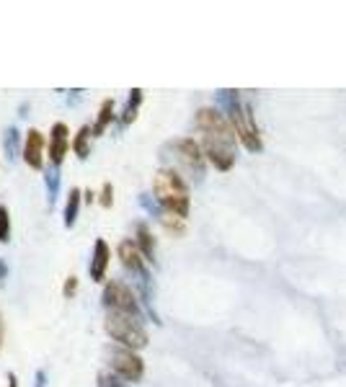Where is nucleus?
Returning <instances> with one entry per match:
<instances>
[{
  "label": "nucleus",
  "mask_w": 346,
  "mask_h": 387,
  "mask_svg": "<svg viewBox=\"0 0 346 387\" xmlns=\"http://www.w3.org/2000/svg\"><path fill=\"white\" fill-rule=\"evenodd\" d=\"M202 150L220 171H230L236 163V132L218 108H202L197 114Z\"/></svg>",
  "instance_id": "nucleus-1"
},
{
  "label": "nucleus",
  "mask_w": 346,
  "mask_h": 387,
  "mask_svg": "<svg viewBox=\"0 0 346 387\" xmlns=\"http://www.w3.org/2000/svg\"><path fill=\"white\" fill-rule=\"evenodd\" d=\"M153 191L155 199L163 204V209L178 217H186L189 212V189L184 178L173 171V168H163L153 178Z\"/></svg>",
  "instance_id": "nucleus-2"
},
{
  "label": "nucleus",
  "mask_w": 346,
  "mask_h": 387,
  "mask_svg": "<svg viewBox=\"0 0 346 387\" xmlns=\"http://www.w3.org/2000/svg\"><path fill=\"white\" fill-rule=\"evenodd\" d=\"M104 328L109 333L111 339L122 343L124 348H132V351H140V348L148 346V330L142 328L140 318L135 315H124V312H111L104 320Z\"/></svg>",
  "instance_id": "nucleus-3"
},
{
  "label": "nucleus",
  "mask_w": 346,
  "mask_h": 387,
  "mask_svg": "<svg viewBox=\"0 0 346 387\" xmlns=\"http://www.w3.org/2000/svg\"><path fill=\"white\" fill-rule=\"evenodd\" d=\"M230 126H233L236 137L248 147V150H251V153L261 150V137H258V129H256V122H253V114H251V106H248V104H240L238 98L233 101V106H230Z\"/></svg>",
  "instance_id": "nucleus-4"
},
{
  "label": "nucleus",
  "mask_w": 346,
  "mask_h": 387,
  "mask_svg": "<svg viewBox=\"0 0 346 387\" xmlns=\"http://www.w3.org/2000/svg\"><path fill=\"white\" fill-rule=\"evenodd\" d=\"M104 305H106L111 312H124V315L140 318L137 297H135V292L129 290L127 284H122V281H109V284L104 287Z\"/></svg>",
  "instance_id": "nucleus-5"
},
{
  "label": "nucleus",
  "mask_w": 346,
  "mask_h": 387,
  "mask_svg": "<svg viewBox=\"0 0 346 387\" xmlns=\"http://www.w3.org/2000/svg\"><path fill=\"white\" fill-rule=\"evenodd\" d=\"M109 364L114 369V375H119L127 382H140L142 375H145V364L137 357V351H132V348H114L109 357Z\"/></svg>",
  "instance_id": "nucleus-6"
},
{
  "label": "nucleus",
  "mask_w": 346,
  "mask_h": 387,
  "mask_svg": "<svg viewBox=\"0 0 346 387\" xmlns=\"http://www.w3.org/2000/svg\"><path fill=\"white\" fill-rule=\"evenodd\" d=\"M171 150L176 153V163L184 165L189 173H197L202 176V171H204V150L199 147V142H194V140H176V142H171Z\"/></svg>",
  "instance_id": "nucleus-7"
},
{
  "label": "nucleus",
  "mask_w": 346,
  "mask_h": 387,
  "mask_svg": "<svg viewBox=\"0 0 346 387\" xmlns=\"http://www.w3.org/2000/svg\"><path fill=\"white\" fill-rule=\"evenodd\" d=\"M23 160L34 171H39L44 165V137H41L39 129H29V135L23 140Z\"/></svg>",
  "instance_id": "nucleus-8"
},
{
  "label": "nucleus",
  "mask_w": 346,
  "mask_h": 387,
  "mask_svg": "<svg viewBox=\"0 0 346 387\" xmlns=\"http://www.w3.org/2000/svg\"><path fill=\"white\" fill-rule=\"evenodd\" d=\"M70 150V129L62 122L52 126V137H50V160L55 165L62 163V158L68 155Z\"/></svg>",
  "instance_id": "nucleus-9"
},
{
  "label": "nucleus",
  "mask_w": 346,
  "mask_h": 387,
  "mask_svg": "<svg viewBox=\"0 0 346 387\" xmlns=\"http://www.w3.org/2000/svg\"><path fill=\"white\" fill-rule=\"evenodd\" d=\"M109 258H111V251L106 240H96V248H93V258H90V279L93 281H101L106 276V269H109Z\"/></svg>",
  "instance_id": "nucleus-10"
},
{
  "label": "nucleus",
  "mask_w": 346,
  "mask_h": 387,
  "mask_svg": "<svg viewBox=\"0 0 346 387\" xmlns=\"http://www.w3.org/2000/svg\"><path fill=\"white\" fill-rule=\"evenodd\" d=\"M119 258H122V263H124L127 269L137 271V274H145V266H142L145 256H142V251L137 248V243H132V240L119 243Z\"/></svg>",
  "instance_id": "nucleus-11"
},
{
  "label": "nucleus",
  "mask_w": 346,
  "mask_h": 387,
  "mask_svg": "<svg viewBox=\"0 0 346 387\" xmlns=\"http://www.w3.org/2000/svg\"><path fill=\"white\" fill-rule=\"evenodd\" d=\"M111 122H114V101H111V98H106V101L101 104V108H99V119H96V124L90 126L93 137L104 135V132H106V126H109Z\"/></svg>",
  "instance_id": "nucleus-12"
},
{
  "label": "nucleus",
  "mask_w": 346,
  "mask_h": 387,
  "mask_svg": "<svg viewBox=\"0 0 346 387\" xmlns=\"http://www.w3.org/2000/svg\"><path fill=\"white\" fill-rule=\"evenodd\" d=\"M137 248L142 251L145 261H153V258H155V240H153V235H150L148 225H140L137 227Z\"/></svg>",
  "instance_id": "nucleus-13"
},
{
  "label": "nucleus",
  "mask_w": 346,
  "mask_h": 387,
  "mask_svg": "<svg viewBox=\"0 0 346 387\" xmlns=\"http://www.w3.org/2000/svg\"><path fill=\"white\" fill-rule=\"evenodd\" d=\"M78 209H80V189H70V199H68V204H65V225H68V227L75 225Z\"/></svg>",
  "instance_id": "nucleus-14"
},
{
  "label": "nucleus",
  "mask_w": 346,
  "mask_h": 387,
  "mask_svg": "<svg viewBox=\"0 0 346 387\" xmlns=\"http://www.w3.org/2000/svg\"><path fill=\"white\" fill-rule=\"evenodd\" d=\"M140 104H142V91H140V88H135V91H132V96H129V101H127L124 116H122V124H132V122L137 119Z\"/></svg>",
  "instance_id": "nucleus-15"
},
{
  "label": "nucleus",
  "mask_w": 346,
  "mask_h": 387,
  "mask_svg": "<svg viewBox=\"0 0 346 387\" xmlns=\"http://www.w3.org/2000/svg\"><path fill=\"white\" fill-rule=\"evenodd\" d=\"M93 135L90 132V126H83L78 132V137H75V142H73V150L78 153V158H88V137Z\"/></svg>",
  "instance_id": "nucleus-16"
},
{
  "label": "nucleus",
  "mask_w": 346,
  "mask_h": 387,
  "mask_svg": "<svg viewBox=\"0 0 346 387\" xmlns=\"http://www.w3.org/2000/svg\"><path fill=\"white\" fill-rule=\"evenodd\" d=\"M10 240V214L8 207L0 204V243H8Z\"/></svg>",
  "instance_id": "nucleus-17"
},
{
  "label": "nucleus",
  "mask_w": 346,
  "mask_h": 387,
  "mask_svg": "<svg viewBox=\"0 0 346 387\" xmlns=\"http://www.w3.org/2000/svg\"><path fill=\"white\" fill-rule=\"evenodd\" d=\"M160 220H163V225H166V227H169V230H173V232H181V230H184V220H186V217H178V214H171V212H166V214H163V217H160Z\"/></svg>",
  "instance_id": "nucleus-18"
},
{
  "label": "nucleus",
  "mask_w": 346,
  "mask_h": 387,
  "mask_svg": "<svg viewBox=\"0 0 346 387\" xmlns=\"http://www.w3.org/2000/svg\"><path fill=\"white\" fill-rule=\"evenodd\" d=\"M111 202H114V189H111V184H104V191H101V204H104V207H111Z\"/></svg>",
  "instance_id": "nucleus-19"
},
{
  "label": "nucleus",
  "mask_w": 346,
  "mask_h": 387,
  "mask_svg": "<svg viewBox=\"0 0 346 387\" xmlns=\"http://www.w3.org/2000/svg\"><path fill=\"white\" fill-rule=\"evenodd\" d=\"M75 292H78V279H75V276H68V281H65V290H62V294H65V297H73Z\"/></svg>",
  "instance_id": "nucleus-20"
},
{
  "label": "nucleus",
  "mask_w": 346,
  "mask_h": 387,
  "mask_svg": "<svg viewBox=\"0 0 346 387\" xmlns=\"http://www.w3.org/2000/svg\"><path fill=\"white\" fill-rule=\"evenodd\" d=\"M99 387H119V385H117V379H114V377H109V375H101Z\"/></svg>",
  "instance_id": "nucleus-21"
},
{
  "label": "nucleus",
  "mask_w": 346,
  "mask_h": 387,
  "mask_svg": "<svg viewBox=\"0 0 346 387\" xmlns=\"http://www.w3.org/2000/svg\"><path fill=\"white\" fill-rule=\"evenodd\" d=\"M6 147H8L10 153H16V129H10V132H8V140H6Z\"/></svg>",
  "instance_id": "nucleus-22"
},
{
  "label": "nucleus",
  "mask_w": 346,
  "mask_h": 387,
  "mask_svg": "<svg viewBox=\"0 0 346 387\" xmlns=\"http://www.w3.org/2000/svg\"><path fill=\"white\" fill-rule=\"evenodd\" d=\"M6 261H0V284H3V281H6Z\"/></svg>",
  "instance_id": "nucleus-23"
},
{
  "label": "nucleus",
  "mask_w": 346,
  "mask_h": 387,
  "mask_svg": "<svg viewBox=\"0 0 346 387\" xmlns=\"http://www.w3.org/2000/svg\"><path fill=\"white\" fill-rule=\"evenodd\" d=\"M8 387H19V379H16V375H13V372L8 375Z\"/></svg>",
  "instance_id": "nucleus-24"
},
{
  "label": "nucleus",
  "mask_w": 346,
  "mask_h": 387,
  "mask_svg": "<svg viewBox=\"0 0 346 387\" xmlns=\"http://www.w3.org/2000/svg\"><path fill=\"white\" fill-rule=\"evenodd\" d=\"M37 387H44V372H39V375H37Z\"/></svg>",
  "instance_id": "nucleus-25"
},
{
  "label": "nucleus",
  "mask_w": 346,
  "mask_h": 387,
  "mask_svg": "<svg viewBox=\"0 0 346 387\" xmlns=\"http://www.w3.org/2000/svg\"><path fill=\"white\" fill-rule=\"evenodd\" d=\"M0 348H3V318H0Z\"/></svg>",
  "instance_id": "nucleus-26"
}]
</instances>
